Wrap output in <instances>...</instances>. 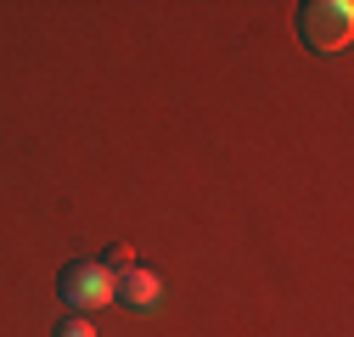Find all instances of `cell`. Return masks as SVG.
<instances>
[{"label":"cell","instance_id":"4","mask_svg":"<svg viewBox=\"0 0 354 337\" xmlns=\"http://www.w3.org/2000/svg\"><path fill=\"white\" fill-rule=\"evenodd\" d=\"M51 337H96V326L84 320V315H62V320L51 326Z\"/></svg>","mask_w":354,"mask_h":337},{"label":"cell","instance_id":"1","mask_svg":"<svg viewBox=\"0 0 354 337\" xmlns=\"http://www.w3.org/2000/svg\"><path fill=\"white\" fill-rule=\"evenodd\" d=\"M298 34L309 51H343L354 39V6L348 0H309V6H298Z\"/></svg>","mask_w":354,"mask_h":337},{"label":"cell","instance_id":"3","mask_svg":"<svg viewBox=\"0 0 354 337\" xmlns=\"http://www.w3.org/2000/svg\"><path fill=\"white\" fill-rule=\"evenodd\" d=\"M113 298H118L124 309H152V304L163 298V276H158L152 264H129L124 276H113Z\"/></svg>","mask_w":354,"mask_h":337},{"label":"cell","instance_id":"2","mask_svg":"<svg viewBox=\"0 0 354 337\" xmlns=\"http://www.w3.org/2000/svg\"><path fill=\"white\" fill-rule=\"evenodd\" d=\"M57 298H62L73 315H91V309L113 304V276L102 270V259H73V264H62V276H57Z\"/></svg>","mask_w":354,"mask_h":337}]
</instances>
